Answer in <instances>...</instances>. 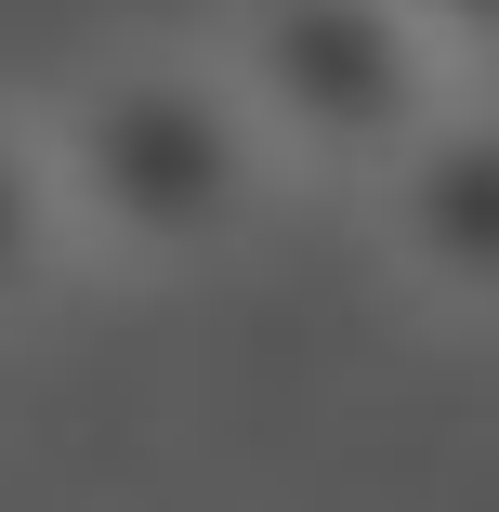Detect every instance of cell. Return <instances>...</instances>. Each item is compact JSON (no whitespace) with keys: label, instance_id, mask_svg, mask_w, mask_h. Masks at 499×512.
<instances>
[{"label":"cell","instance_id":"obj_5","mask_svg":"<svg viewBox=\"0 0 499 512\" xmlns=\"http://www.w3.org/2000/svg\"><path fill=\"white\" fill-rule=\"evenodd\" d=\"M408 14L434 27V53L460 79H499V0H408Z\"/></svg>","mask_w":499,"mask_h":512},{"label":"cell","instance_id":"obj_1","mask_svg":"<svg viewBox=\"0 0 499 512\" xmlns=\"http://www.w3.org/2000/svg\"><path fill=\"white\" fill-rule=\"evenodd\" d=\"M40 145L66 184L79 263H119V276H211L224 250H250L276 197V158L237 79L211 66V40L92 53L66 92H40Z\"/></svg>","mask_w":499,"mask_h":512},{"label":"cell","instance_id":"obj_3","mask_svg":"<svg viewBox=\"0 0 499 512\" xmlns=\"http://www.w3.org/2000/svg\"><path fill=\"white\" fill-rule=\"evenodd\" d=\"M368 250L381 276L447 329H499V92H447V119L394 158L368 197Z\"/></svg>","mask_w":499,"mask_h":512},{"label":"cell","instance_id":"obj_4","mask_svg":"<svg viewBox=\"0 0 499 512\" xmlns=\"http://www.w3.org/2000/svg\"><path fill=\"white\" fill-rule=\"evenodd\" d=\"M66 276H79V224H66V184H53L40 106H0V329L40 316Z\"/></svg>","mask_w":499,"mask_h":512},{"label":"cell","instance_id":"obj_2","mask_svg":"<svg viewBox=\"0 0 499 512\" xmlns=\"http://www.w3.org/2000/svg\"><path fill=\"white\" fill-rule=\"evenodd\" d=\"M211 66L237 79L276 184H342V197H368L447 119V92H473L408 0H224Z\"/></svg>","mask_w":499,"mask_h":512}]
</instances>
